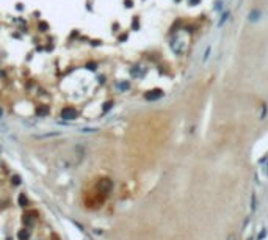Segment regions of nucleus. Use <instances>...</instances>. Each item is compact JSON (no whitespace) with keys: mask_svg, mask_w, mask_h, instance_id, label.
Instances as JSON below:
<instances>
[{"mask_svg":"<svg viewBox=\"0 0 268 240\" xmlns=\"http://www.w3.org/2000/svg\"><path fill=\"white\" fill-rule=\"evenodd\" d=\"M61 118H65V119H75L77 118V110L72 107H66L61 110Z\"/></svg>","mask_w":268,"mask_h":240,"instance_id":"1","label":"nucleus"},{"mask_svg":"<svg viewBox=\"0 0 268 240\" xmlns=\"http://www.w3.org/2000/svg\"><path fill=\"white\" fill-rule=\"evenodd\" d=\"M171 47H172V50H174L176 53H182V52H184L182 43H180L179 39H172V43H171Z\"/></svg>","mask_w":268,"mask_h":240,"instance_id":"2","label":"nucleus"},{"mask_svg":"<svg viewBox=\"0 0 268 240\" xmlns=\"http://www.w3.org/2000/svg\"><path fill=\"white\" fill-rule=\"evenodd\" d=\"M158 97H162V91H160V89H155V91H149V93L146 94V99H147V101H155V99H158Z\"/></svg>","mask_w":268,"mask_h":240,"instance_id":"3","label":"nucleus"},{"mask_svg":"<svg viewBox=\"0 0 268 240\" xmlns=\"http://www.w3.org/2000/svg\"><path fill=\"white\" fill-rule=\"evenodd\" d=\"M259 17H260V11H259V10H252L251 13H249L248 19H249V22H257Z\"/></svg>","mask_w":268,"mask_h":240,"instance_id":"4","label":"nucleus"},{"mask_svg":"<svg viewBox=\"0 0 268 240\" xmlns=\"http://www.w3.org/2000/svg\"><path fill=\"white\" fill-rule=\"evenodd\" d=\"M226 21H228V13H226V14H223V19H221L220 22H218V27H221V25L224 24Z\"/></svg>","mask_w":268,"mask_h":240,"instance_id":"5","label":"nucleus"},{"mask_svg":"<svg viewBox=\"0 0 268 240\" xmlns=\"http://www.w3.org/2000/svg\"><path fill=\"white\" fill-rule=\"evenodd\" d=\"M38 113H39V115H46V113H47V108H46V107H41L39 110H38Z\"/></svg>","mask_w":268,"mask_h":240,"instance_id":"6","label":"nucleus"},{"mask_svg":"<svg viewBox=\"0 0 268 240\" xmlns=\"http://www.w3.org/2000/svg\"><path fill=\"white\" fill-rule=\"evenodd\" d=\"M208 53H210V47H207V50L204 52V61H206L207 58H208Z\"/></svg>","mask_w":268,"mask_h":240,"instance_id":"7","label":"nucleus"},{"mask_svg":"<svg viewBox=\"0 0 268 240\" xmlns=\"http://www.w3.org/2000/svg\"><path fill=\"white\" fill-rule=\"evenodd\" d=\"M0 116H2V110H0Z\"/></svg>","mask_w":268,"mask_h":240,"instance_id":"8","label":"nucleus"}]
</instances>
